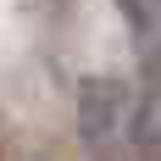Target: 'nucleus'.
<instances>
[{
  "mask_svg": "<svg viewBox=\"0 0 161 161\" xmlns=\"http://www.w3.org/2000/svg\"><path fill=\"white\" fill-rule=\"evenodd\" d=\"M133 145L145 150L150 161H161V95H150L133 117Z\"/></svg>",
  "mask_w": 161,
  "mask_h": 161,
  "instance_id": "obj_1",
  "label": "nucleus"
}]
</instances>
